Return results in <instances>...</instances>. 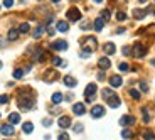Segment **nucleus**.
Here are the masks:
<instances>
[{
	"mask_svg": "<svg viewBox=\"0 0 155 140\" xmlns=\"http://www.w3.org/2000/svg\"><path fill=\"white\" fill-rule=\"evenodd\" d=\"M58 125H59V127H61L62 130L69 128V127H71V118L64 115V117H61V118H59V120H58Z\"/></svg>",
	"mask_w": 155,
	"mask_h": 140,
	"instance_id": "ddd939ff",
	"label": "nucleus"
},
{
	"mask_svg": "<svg viewBox=\"0 0 155 140\" xmlns=\"http://www.w3.org/2000/svg\"><path fill=\"white\" fill-rule=\"evenodd\" d=\"M116 19L120 20V22H123V20H127V14L125 12H116Z\"/></svg>",
	"mask_w": 155,
	"mask_h": 140,
	"instance_id": "473e14b6",
	"label": "nucleus"
},
{
	"mask_svg": "<svg viewBox=\"0 0 155 140\" xmlns=\"http://www.w3.org/2000/svg\"><path fill=\"white\" fill-rule=\"evenodd\" d=\"M121 137H123V138H132V137H133V133L130 132L128 128H123V130H121Z\"/></svg>",
	"mask_w": 155,
	"mask_h": 140,
	"instance_id": "c85d7f7f",
	"label": "nucleus"
},
{
	"mask_svg": "<svg viewBox=\"0 0 155 140\" xmlns=\"http://www.w3.org/2000/svg\"><path fill=\"white\" fill-rule=\"evenodd\" d=\"M0 103H2V105H7V103H8V96H7V95H2V96H0Z\"/></svg>",
	"mask_w": 155,
	"mask_h": 140,
	"instance_id": "4c0bfd02",
	"label": "nucleus"
},
{
	"mask_svg": "<svg viewBox=\"0 0 155 140\" xmlns=\"http://www.w3.org/2000/svg\"><path fill=\"white\" fill-rule=\"evenodd\" d=\"M138 2H142V4H143V2H147V0H138Z\"/></svg>",
	"mask_w": 155,
	"mask_h": 140,
	"instance_id": "3c124183",
	"label": "nucleus"
},
{
	"mask_svg": "<svg viewBox=\"0 0 155 140\" xmlns=\"http://www.w3.org/2000/svg\"><path fill=\"white\" fill-rule=\"evenodd\" d=\"M51 123H52V122H51V118H44V120H42V125H44V127H49Z\"/></svg>",
	"mask_w": 155,
	"mask_h": 140,
	"instance_id": "c03bdc74",
	"label": "nucleus"
},
{
	"mask_svg": "<svg viewBox=\"0 0 155 140\" xmlns=\"http://www.w3.org/2000/svg\"><path fill=\"white\" fill-rule=\"evenodd\" d=\"M135 123V117H132V115H125V117L120 118V125L121 127H130V125Z\"/></svg>",
	"mask_w": 155,
	"mask_h": 140,
	"instance_id": "9b49d317",
	"label": "nucleus"
},
{
	"mask_svg": "<svg viewBox=\"0 0 155 140\" xmlns=\"http://www.w3.org/2000/svg\"><path fill=\"white\" fill-rule=\"evenodd\" d=\"M132 54L135 56V58H143V56L147 54V47H145L143 44L137 42L135 46L132 47Z\"/></svg>",
	"mask_w": 155,
	"mask_h": 140,
	"instance_id": "20e7f679",
	"label": "nucleus"
},
{
	"mask_svg": "<svg viewBox=\"0 0 155 140\" xmlns=\"http://www.w3.org/2000/svg\"><path fill=\"white\" fill-rule=\"evenodd\" d=\"M140 88H142V91H145V93L148 91V86H147V83H143V81L140 83Z\"/></svg>",
	"mask_w": 155,
	"mask_h": 140,
	"instance_id": "37998d69",
	"label": "nucleus"
},
{
	"mask_svg": "<svg viewBox=\"0 0 155 140\" xmlns=\"http://www.w3.org/2000/svg\"><path fill=\"white\" fill-rule=\"evenodd\" d=\"M44 31H46V27H44V25H37V27H35V31L32 32V37H34V39H39V37H42Z\"/></svg>",
	"mask_w": 155,
	"mask_h": 140,
	"instance_id": "aec40b11",
	"label": "nucleus"
},
{
	"mask_svg": "<svg viewBox=\"0 0 155 140\" xmlns=\"http://www.w3.org/2000/svg\"><path fill=\"white\" fill-rule=\"evenodd\" d=\"M110 15H111L110 10H103V12H101V19H103V20H110Z\"/></svg>",
	"mask_w": 155,
	"mask_h": 140,
	"instance_id": "f704fd0d",
	"label": "nucleus"
},
{
	"mask_svg": "<svg viewBox=\"0 0 155 140\" xmlns=\"http://www.w3.org/2000/svg\"><path fill=\"white\" fill-rule=\"evenodd\" d=\"M51 61H52V64H54V66H66V62L62 61V58H59V56L51 58Z\"/></svg>",
	"mask_w": 155,
	"mask_h": 140,
	"instance_id": "5701e85b",
	"label": "nucleus"
},
{
	"mask_svg": "<svg viewBox=\"0 0 155 140\" xmlns=\"http://www.w3.org/2000/svg\"><path fill=\"white\" fill-rule=\"evenodd\" d=\"M101 95H103V98H105V100H108V98L111 96V95H115V93H113V90H108V88H105Z\"/></svg>",
	"mask_w": 155,
	"mask_h": 140,
	"instance_id": "c756f323",
	"label": "nucleus"
},
{
	"mask_svg": "<svg viewBox=\"0 0 155 140\" xmlns=\"http://www.w3.org/2000/svg\"><path fill=\"white\" fill-rule=\"evenodd\" d=\"M83 44H84V49L91 51V52H93V51L96 49V46H98L96 39H94L93 35H88V37H86V39H83Z\"/></svg>",
	"mask_w": 155,
	"mask_h": 140,
	"instance_id": "423d86ee",
	"label": "nucleus"
},
{
	"mask_svg": "<svg viewBox=\"0 0 155 140\" xmlns=\"http://www.w3.org/2000/svg\"><path fill=\"white\" fill-rule=\"evenodd\" d=\"M130 96L135 98V100H140V91H137V90H130Z\"/></svg>",
	"mask_w": 155,
	"mask_h": 140,
	"instance_id": "72a5a7b5",
	"label": "nucleus"
},
{
	"mask_svg": "<svg viewBox=\"0 0 155 140\" xmlns=\"http://www.w3.org/2000/svg\"><path fill=\"white\" fill-rule=\"evenodd\" d=\"M29 31H31V25H29L27 22H24V24L19 25V32H22V34H27Z\"/></svg>",
	"mask_w": 155,
	"mask_h": 140,
	"instance_id": "cd10ccee",
	"label": "nucleus"
},
{
	"mask_svg": "<svg viewBox=\"0 0 155 140\" xmlns=\"http://www.w3.org/2000/svg\"><path fill=\"white\" fill-rule=\"evenodd\" d=\"M4 5H5L7 8H10L12 5H14V0H4Z\"/></svg>",
	"mask_w": 155,
	"mask_h": 140,
	"instance_id": "79ce46f5",
	"label": "nucleus"
},
{
	"mask_svg": "<svg viewBox=\"0 0 155 140\" xmlns=\"http://www.w3.org/2000/svg\"><path fill=\"white\" fill-rule=\"evenodd\" d=\"M106 103H108V106H111V108H118V106L121 105V100L116 95H111V96L106 100Z\"/></svg>",
	"mask_w": 155,
	"mask_h": 140,
	"instance_id": "1a4fd4ad",
	"label": "nucleus"
},
{
	"mask_svg": "<svg viewBox=\"0 0 155 140\" xmlns=\"http://www.w3.org/2000/svg\"><path fill=\"white\" fill-rule=\"evenodd\" d=\"M56 29H58L59 32H68L69 31V24H68L66 20H59V22L56 24Z\"/></svg>",
	"mask_w": 155,
	"mask_h": 140,
	"instance_id": "dca6fc26",
	"label": "nucleus"
},
{
	"mask_svg": "<svg viewBox=\"0 0 155 140\" xmlns=\"http://www.w3.org/2000/svg\"><path fill=\"white\" fill-rule=\"evenodd\" d=\"M74 132H76V133H79V132H83V125L81 123H76V125H74Z\"/></svg>",
	"mask_w": 155,
	"mask_h": 140,
	"instance_id": "58836bf2",
	"label": "nucleus"
},
{
	"mask_svg": "<svg viewBox=\"0 0 155 140\" xmlns=\"http://www.w3.org/2000/svg\"><path fill=\"white\" fill-rule=\"evenodd\" d=\"M0 117H2V113H0Z\"/></svg>",
	"mask_w": 155,
	"mask_h": 140,
	"instance_id": "603ef678",
	"label": "nucleus"
},
{
	"mask_svg": "<svg viewBox=\"0 0 155 140\" xmlns=\"http://www.w3.org/2000/svg\"><path fill=\"white\" fill-rule=\"evenodd\" d=\"M142 137H143L145 140H155V135H153L152 130H143V132H142Z\"/></svg>",
	"mask_w": 155,
	"mask_h": 140,
	"instance_id": "a878e982",
	"label": "nucleus"
},
{
	"mask_svg": "<svg viewBox=\"0 0 155 140\" xmlns=\"http://www.w3.org/2000/svg\"><path fill=\"white\" fill-rule=\"evenodd\" d=\"M142 113H143V122H145V123H147V122H150V115H148V110L145 108V106L142 108Z\"/></svg>",
	"mask_w": 155,
	"mask_h": 140,
	"instance_id": "2f4dec72",
	"label": "nucleus"
},
{
	"mask_svg": "<svg viewBox=\"0 0 155 140\" xmlns=\"http://www.w3.org/2000/svg\"><path fill=\"white\" fill-rule=\"evenodd\" d=\"M79 56H81V58H89V56H91V51H88V49H83L81 52H79Z\"/></svg>",
	"mask_w": 155,
	"mask_h": 140,
	"instance_id": "c9c22d12",
	"label": "nucleus"
},
{
	"mask_svg": "<svg viewBox=\"0 0 155 140\" xmlns=\"http://www.w3.org/2000/svg\"><path fill=\"white\" fill-rule=\"evenodd\" d=\"M42 79L46 83H52V81H56V79H59V73L56 69H47V71H44Z\"/></svg>",
	"mask_w": 155,
	"mask_h": 140,
	"instance_id": "7ed1b4c3",
	"label": "nucleus"
},
{
	"mask_svg": "<svg viewBox=\"0 0 155 140\" xmlns=\"http://www.w3.org/2000/svg\"><path fill=\"white\" fill-rule=\"evenodd\" d=\"M123 54H125V56L132 54V47H130V46H125V47H123Z\"/></svg>",
	"mask_w": 155,
	"mask_h": 140,
	"instance_id": "a19ab883",
	"label": "nucleus"
},
{
	"mask_svg": "<svg viewBox=\"0 0 155 140\" xmlns=\"http://www.w3.org/2000/svg\"><path fill=\"white\" fill-rule=\"evenodd\" d=\"M51 2H52V4H59V2H61V0H51Z\"/></svg>",
	"mask_w": 155,
	"mask_h": 140,
	"instance_id": "de8ad7c7",
	"label": "nucleus"
},
{
	"mask_svg": "<svg viewBox=\"0 0 155 140\" xmlns=\"http://www.w3.org/2000/svg\"><path fill=\"white\" fill-rule=\"evenodd\" d=\"M81 29H83V31L89 29V22H86V20H84V22H81Z\"/></svg>",
	"mask_w": 155,
	"mask_h": 140,
	"instance_id": "a18cd8bd",
	"label": "nucleus"
},
{
	"mask_svg": "<svg viewBox=\"0 0 155 140\" xmlns=\"http://www.w3.org/2000/svg\"><path fill=\"white\" fill-rule=\"evenodd\" d=\"M93 27H94V31H96V32H101V31H103V27H105V20L101 19V17H98V19H94Z\"/></svg>",
	"mask_w": 155,
	"mask_h": 140,
	"instance_id": "f3484780",
	"label": "nucleus"
},
{
	"mask_svg": "<svg viewBox=\"0 0 155 140\" xmlns=\"http://www.w3.org/2000/svg\"><path fill=\"white\" fill-rule=\"evenodd\" d=\"M14 78H15V79H22L24 78V71L22 69H15V71H14Z\"/></svg>",
	"mask_w": 155,
	"mask_h": 140,
	"instance_id": "7c9ffc66",
	"label": "nucleus"
},
{
	"mask_svg": "<svg viewBox=\"0 0 155 140\" xmlns=\"http://www.w3.org/2000/svg\"><path fill=\"white\" fill-rule=\"evenodd\" d=\"M58 140H69V135H68V133H66V132H62V133H61V135H59V137H58Z\"/></svg>",
	"mask_w": 155,
	"mask_h": 140,
	"instance_id": "ea45409f",
	"label": "nucleus"
},
{
	"mask_svg": "<svg viewBox=\"0 0 155 140\" xmlns=\"http://www.w3.org/2000/svg\"><path fill=\"white\" fill-rule=\"evenodd\" d=\"M51 100H52V103H54V105H59V103L62 101V93H54Z\"/></svg>",
	"mask_w": 155,
	"mask_h": 140,
	"instance_id": "bb28decb",
	"label": "nucleus"
},
{
	"mask_svg": "<svg viewBox=\"0 0 155 140\" xmlns=\"http://www.w3.org/2000/svg\"><path fill=\"white\" fill-rule=\"evenodd\" d=\"M17 95H19L17 103H19V106L22 110H31L32 106H34V98H32V90L31 88H20Z\"/></svg>",
	"mask_w": 155,
	"mask_h": 140,
	"instance_id": "f257e3e1",
	"label": "nucleus"
},
{
	"mask_svg": "<svg viewBox=\"0 0 155 140\" xmlns=\"http://www.w3.org/2000/svg\"><path fill=\"white\" fill-rule=\"evenodd\" d=\"M66 17L71 20V22H78V20L81 19V12H79L78 7H71L69 10L66 12Z\"/></svg>",
	"mask_w": 155,
	"mask_h": 140,
	"instance_id": "39448f33",
	"label": "nucleus"
},
{
	"mask_svg": "<svg viewBox=\"0 0 155 140\" xmlns=\"http://www.w3.org/2000/svg\"><path fill=\"white\" fill-rule=\"evenodd\" d=\"M96 91H98V86L94 85V83H89V85L86 86V90H84L86 103H91V101L94 100V95H96Z\"/></svg>",
	"mask_w": 155,
	"mask_h": 140,
	"instance_id": "f03ea898",
	"label": "nucleus"
},
{
	"mask_svg": "<svg viewBox=\"0 0 155 140\" xmlns=\"http://www.w3.org/2000/svg\"><path fill=\"white\" fill-rule=\"evenodd\" d=\"M98 79H100V81H103V79H105V73H98Z\"/></svg>",
	"mask_w": 155,
	"mask_h": 140,
	"instance_id": "49530a36",
	"label": "nucleus"
},
{
	"mask_svg": "<svg viewBox=\"0 0 155 140\" xmlns=\"http://www.w3.org/2000/svg\"><path fill=\"white\" fill-rule=\"evenodd\" d=\"M98 66H100V69H108V68L111 66V61H110L106 56H103V58L98 59Z\"/></svg>",
	"mask_w": 155,
	"mask_h": 140,
	"instance_id": "2eb2a0df",
	"label": "nucleus"
},
{
	"mask_svg": "<svg viewBox=\"0 0 155 140\" xmlns=\"http://www.w3.org/2000/svg\"><path fill=\"white\" fill-rule=\"evenodd\" d=\"M147 12L148 10H138V8H135V10H133V17H135V19H143V17L147 15Z\"/></svg>",
	"mask_w": 155,
	"mask_h": 140,
	"instance_id": "b1692460",
	"label": "nucleus"
},
{
	"mask_svg": "<svg viewBox=\"0 0 155 140\" xmlns=\"http://www.w3.org/2000/svg\"><path fill=\"white\" fill-rule=\"evenodd\" d=\"M103 115H105V106L94 105L93 108H91V117H93V118H101Z\"/></svg>",
	"mask_w": 155,
	"mask_h": 140,
	"instance_id": "0eeeda50",
	"label": "nucleus"
},
{
	"mask_svg": "<svg viewBox=\"0 0 155 140\" xmlns=\"http://www.w3.org/2000/svg\"><path fill=\"white\" fill-rule=\"evenodd\" d=\"M24 133H32V130H34V125H32V122H25L22 127Z\"/></svg>",
	"mask_w": 155,
	"mask_h": 140,
	"instance_id": "393cba45",
	"label": "nucleus"
},
{
	"mask_svg": "<svg viewBox=\"0 0 155 140\" xmlns=\"http://www.w3.org/2000/svg\"><path fill=\"white\" fill-rule=\"evenodd\" d=\"M4 46V39H2V37H0V47Z\"/></svg>",
	"mask_w": 155,
	"mask_h": 140,
	"instance_id": "09e8293b",
	"label": "nucleus"
},
{
	"mask_svg": "<svg viewBox=\"0 0 155 140\" xmlns=\"http://www.w3.org/2000/svg\"><path fill=\"white\" fill-rule=\"evenodd\" d=\"M94 2H96V4H101V2H103V0H94Z\"/></svg>",
	"mask_w": 155,
	"mask_h": 140,
	"instance_id": "8fccbe9b",
	"label": "nucleus"
},
{
	"mask_svg": "<svg viewBox=\"0 0 155 140\" xmlns=\"http://www.w3.org/2000/svg\"><path fill=\"white\" fill-rule=\"evenodd\" d=\"M118 68H120V71H128V69H130V66H128L127 62H120V66H118Z\"/></svg>",
	"mask_w": 155,
	"mask_h": 140,
	"instance_id": "e433bc0d",
	"label": "nucleus"
},
{
	"mask_svg": "<svg viewBox=\"0 0 155 140\" xmlns=\"http://www.w3.org/2000/svg\"><path fill=\"white\" fill-rule=\"evenodd\" d=\"M64 85L68 86V88H74V86L78 85V81H76V78H73V76H64Z\"/></svg>",
	"mask_w": 155,
	"mask_h": 140,
	"instance_id": "a211bd4d",
	"label": "nucleus"
},
{
	"mask_svg": "<svg viewBox=\"0 0 155 140\" xmlns=\"http://www.w3.org/2000/svg\"><path fill=\"white\" fill-rule=\"evenodd\" d=\"M73 113H74V115H78V117H81V115H84V113H86V106L83 105V103H74V105H73Z\"/></svg>",
	"mask_w": 155,
	"mask_h": 140,
	"instance_id": "9d476101",
	"label": "nucleus"
},
{
	"mask_svg": "<svg viewBox=\"0 0 155 140\" xmlns=\"http://www.w3.org/2000/svg\"><path fill=\"white\" fill-rule=\"evenodd\" d=\"M121 83H123V79H121V76H118V74H113L111 78H110V85H111V88H120Z\"/></svg>",
	"mask_w": 155,
	"mask_h": 140,
	"instance_id": "4468645a",
	"label": "nucleus"
},
{
	"mask_svg": "<svg viewBox=\"0 0 155 140\" xmlns=\"http://www.w3.org/2000/svg\"><path fill=\"white\" fill-rule=\"evenodd\" d=\"M19 34H20L19 29H10L7 37H8V41H17V39H19Z\"/></svg>",
	"mask_w": 155,
	"mask_h": 140,
	"instance_id": "412c9836",
	"label": "nucleus"
},
{
	"mask_svg": "<svg viewBox=\"0 0 155 140\" xmlns=\"http://www.w3.org/2000/svg\"><path fill=\"white\" fill-rule=\"evenodd\" d=\"M51 49H54V51H66L68 49V42H66V41H54V42L51 44Z\"/></svg>",
	"mask_w": 155,
	"mask_h": 140,
	"instance_id": "6e6552de",
	"label": "nucleus"
},
{
	"mask_svg": "<svg viewBox=\"0 0 155 140\" xmlns=\"http://www.w3.org/2000/svg\"><path fill=\"white\" fill-rule=\"evenodd\" d=\"M0 133H4V135H14V133H15V128H14V127H12L10 123H5V125H2V127H0Z\"/></svg>",
	"mask_w": 155,
	"mask_h": 140,
	"instance_id": "f8f14e48",
	"label": "nucleus"
},
{
	"mask_svg": "<svg viewBox=\"0 0 155 140\" xmlns=\"http://www.w3.org/2000/svg\"><path fill=\"white\" fill-rule=\"evenodd\" d=\"M103 51H105L106 54L111 56V54H115V52H116V47H115V44H113V42H106L105 46H103Z\"/></svg>",
	"mask_w": 155,
	"mask_h": 140,
	"instance_id": "6ab92c4d",
	"label": "nucleus"
},
{
	"mask_svg": "<svg viewBox=\"0 0 155 140\" xmlns=\"http://www.w3.org/2000/svg\"><path fill=\"white\" fill-rule=\"evenodd\" d=\"M19 122H20L19 113H10V115H8V123L10 125H15V123H19Z\"/></svg>",
	"mask_w": 155,
	"mask_h": 140,
	"instance_id": "4be33fe9",
	"label": "nucleus"
}]
</instances>
